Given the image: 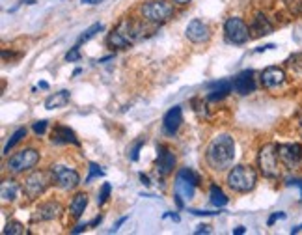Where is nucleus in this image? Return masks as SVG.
<instances>
[{"label":"nucleus","instance_id":"obj_14","mask_svg":"<svg viewBox=\"0 0 302 235\" xmlns=\"http://www.w3.org/2000/svg\"><path fill=\"white\" fill-rule=\"evenodd\" d=\"M174 166H176V155L170 151V148L166 146H157V170L161 176H168L174 172Z\"/></svg>","mask_w":302,"mask_h":235},{"label":"nucleus","instance_id":"obj_30","mask_svg":"<svg viewBox=\"0 0 302 235\" xmlns=\"http://www.w3.org/2000/svg\"><path fill=\"white\" fill-rule=\"evenodd\" d=\"M144 144H145V140L142 138V140H138V142L131 148V151H129L131 155H129V157H131L132 163H136V161H138V157H140V150H142V146H144Z\"/></svg>","mask_w":302,"mask_h":235},{"label":"nucleus","instance_id":"obj_37","mask_svg":"<svg viewBox=\"0 0 302 235\" xmlns=\"http://www.w3.org/2000/svg\"><path fill=\"white\" fill-rule=\"evenodd\" d=\"M86 228H90V224H79V226H77V228L73 229L71 233H80V231H84Z\"/></svg>","mask_w":302,"mask_h":235},{"label":"nucleus","instance_id":"obj_6","mask_svg":"<svg viewBox=\"0 0 302 235\" xmlns=\"http://www.w3.org/2000/svg\"><path fill=\"white\" fill-rule=\"evenodd\" d=\"M51 177H53V185H56L60 190H73L80 185L79 172L67 168L64 164H53L51 166Z\"/></svg>","mask_w":302,"mask_h":235},{"label":"nucleus","instance_id":"obj_33","mask_svg":"<svg viewBox=\"0 0 302 235\" xmlns=\"http://www.w3.org/2000/svg\"><path fill=\"white\" fill-rule=\"evenodd\" d=\"M79 58H80L79 45H77V47H73L71 51H69V52H67V54H66V60H67V62H77V60H79Z\"/></svg>","mask_w":302,"mask_h":235},{"label":"nucleus","instance_id":"obj_22","mask_svg":"<svg viewBox=\"0 0 302 235\" xmlns=\"http://www.w3.org/2000/svg\"><path fill=\"white\" fill-rule=\"evenodd\" d=\"M69 97H71V93L67 90H62L58 93H53L51 97L45 99V108L47 110H54V108H62V106H66L69 103Z\"/></svg>","mask_w":302,"mask_h":235},{"label":"nucleus","instance_id":"obj_8","mask_svg":"<svg viewBox=\"0 0 302 235\" xmlns=\"http://www.w3.org/2000/svg\"><path fill=\"white\" fill-rule=\"evenodd\" d=\"M224 34L230 43L233 45H243L250 39V26L241 17H230L224 23Z\"/></svg>","mask_w":302,"mask_h":235},{"label":"nucleus","instance_id":"obj_32","mask_svg":"<svg viewBox=\"0 0 302 235\" xmlns=\"http://www.w3.org/2000/svg\"><path fill=\"white\" fill-rule=\"evenodd\" d=\"M32 129H34V133H36V135H43V133L47 131V122H45V120L36 122V124L32 125Z\"/></svg>","mask_w":302,"mask_h":235},{"label":"nucleus","instance_id":"obj_19","mask_svg":"<svg viewBox=\"0 0 302 235\" xmlns=\"http://www.w3.org/2000/svg\"><path fill=\"white\" fill-rule=\"evenodd\" d=\"M53 144H73V146H80V140L77 138V135L73 133L69 127L66 125H56L51 135Z\"/></svg>","mask_w":302,"mask_h":235},{"label":"nucleus","instance_id":"obj_44","mask_svg":"<svg viewBox=\"0 0 302 235\" xmlns=\"http://www.w3.org/2000/svg\"><path fill=\"white\" fill-rule=\"evenodd\" d=\"M165 216H170V218H174L176 222H179V215H176V213H168V215H165Z\"/></svg>","mask_w":302,"mask_h":235},{"label":"nucleus","instance_id":"obj_41","mask_svg":"<svg viewBox=\"0 0 302 235\" xmlns=\"http://www.w3.org/2000/svg\"><path fill=\"white\" fill-rule=\"evenodd\" d=\"M296 233H302V224L300 226H295V228L291 229V235H296Z\"/></svg>","mask_w":302,"mask_h":235},{"label":"nucleus","instance_id":"obj_29","mask_svg":"<svg viewBox=\"0 0 302 235\" xmlns=\"http://www.w3.org/2000/svg\"><path fill=\"white\" fill-rule=\"evenodd\" d=\"M110 190H112L110 183H103V187H101V192L97 194V203H99V205H105L106 200L110 198Z\"/></svg>","mask_w":302,"mask_h":235},{"label":"nucleus","instance_id":"obj_27","mask_svg":"<svg viewBox=\"0 0 302 235\" xmlns=\"http://www.w3.org/2000/svg\"><path fill=\"white\" fill-rule=\"evenodd\" d=\"M2 233L4 235H23L25 233V226L17 220H12L6 224V228L2 229Z\"/></svg>","mask_w":302,"mask_h":235},{"label":"nucleus","instance_id":"obj_12","mask_svg":"<svg viewBox=\"0 0 302 235\" xmlns=\"http://www.w3.org/2000/svg\"><path fill=\"white\" fill-rule=\"evenodd\" d=\"M183 124V110H181V106L176 104V106H172L170 110L165 114V120H163V129L168 137H174L176 133L179 131Z\"/></svg>","mask_w":302,"mask_h":235},{"label":"nucleus","instance_id":"obj_15","mask_svg":"<svg viewBox=\"0 0 302 235\" xmlns=\"http://www.w3.org/2000/svg\"><path fill=\"white\" fill-rule=\"evenodd\" d=\"M285 71L282 67H276V65H270L265 71L261 73V84L267 88V90H274V88H280V86L285 82Z\"/></svg>","mask_w":302,"mask_h":235},{"label":"nucleus","instance_id":"obj_43","mask_svg":"<svg viewBox=\"0 0 302 235\" xmlns=\"http://www.w3.org/2000/svg\"><path fill=\"white\" fill-rule=\"evenodd\" d=\"M101 220H103V216L99 215L97 218H95V220H93V222H90V228H92V226H97V224H99V222H101Z\"/></svg>","mask_w":302,"mask_h":235},{"label":"nucleus","instance_id":"obj_50","mask_svg":"<svg viewBox=\"0 0 302 235\" xmlns=\"http://www.w3.org/2000/svg\"><path fill=\"white\" fill-rule=\"evenodd\" d=\"M99 2H101V0H93V4H99Z\"/></svg>","mask_w":302,"mask_h":235},{"label":"nucleus","instance_id":"obj_23","mask_svg":"<svg viewBox=\"0 0 302 235\" xmlns=\"http://www.w3.org/2000/svg\"><path fill=\"white\" fill-rule=\"evenodd\" d=\"M17 192H19V185L14 179H4L2 187H0V196L4 202H15L17 200Z\"/></svg>","mask_w":302,"mask_h":235},{"label":"nucleus","instance_id":"obj_25","mask_svg":"<svg viewBox=\"0 0 302 235\" xmlns=\"http://www.w3.org/2000/svg\"><path fill=\"white\" fill-rule=\"evenodd\" d=\"M25 137H27V129H25V127H21V129L15 131L14 135L10 137V140H8V144H6V146H4V155H8V153H10V150L14 148L15 144L21 142V140H23V138H25Z\"/></svg>","mask_w":302,"mask_h":235},{"label":"nucleus","instance_id":"obj_18","mask_svg":"<svg viewBox=\"0 0 302 235\" xmlns=\"http://www.w3.org/2000/svg\"><path fill=\"white\" fill-rule=\"evenodd\" d=\"M274 32V25L267 19V15L263 12H257L252 19V25H250V34L252 38H261V36H269V34Z\"/></svg>","mask_w":302,"mask_h":235},{"label":"nucleus","instance_id":"obj_38","mask_svg":"<svg viewBox=\"0 0 302 235\" xmlns=\"http://www.w3.org/2000/svg\"><path fill=\"white\" fill-rule=\"evenodd\" d=\"M287 185H296V187H300V192H302V179H291ZM302 200V198H300Z\"/></svg>","mask_w":302,"mask_h":235},{"label":"nucleus","instance_id":"obj_39","mask_svg":"<svg viewBox=\"0 0 302 235\" xmlns=\"http://www.w3.org/2000/svg\"><path fill=\"white\" fill-rule=\"evenodd\" d=\"M270 49H274V45H265V47H259V49H256V52H265V51H270Z\"/></svg>","mask_w":302,"mask_h":235},{"label":"nucleus","instance_id":"obj_2","mask_svg":"<svg viewBox=\"0 0 302 235\" xmlns=\"http://www.w3.org/2000/svg\"><path fill=\"white\" fill-rule=\"evenodd\" d=\"M144 34V26L132 19H121L118 26L108 34L106 43L112 49H125V47L134 45Z\"/></svg>","mask_w":302,"mask_h":235},{"label":"nucleus","instance_id":"obj_49","mask_svg":"<svg viewBox=\"0 0 302 235\" xmlns=\"http://www.w3.org/2000/svg\"><path fill=\"white\" fill-rule=\"evenodd\" d=\"M298 131H300V137H302V124H300V127H298Z\"/></svg>","mask_w":302,"mask_h":235},{"label":"nucleus","instance_id":"obj_5","mask_svg":"<svg viewBox=\"0 0 302 235\" xmlns=\"http://www.w3.org/2000/svg\"><path fill=\"white\" fill-rule=\"evenodd\" d=\"M140 13L149 23H166L174 15V6L168 0H149L140 6Z\"/></svg>","mask_w":302,"mask_h":235},{"label":"nucleus","instance_id":"obj_10","mask_svg":"<svg viewBox=\"0 0 302 235\" xmlns=\"http://www.w3.org/2000/svg\"><path fill=\"white\" fill-rule=\"evenodd\" d=\"M278 155L287 168H295L302 163V146L300 144H278Z\"/></svg>","mask_w":302,"mask_h":235},{"label":"nucleus","instance_id":"obj_7","mask_svg":"<svg viewBox=\"0 0 302 235\" xmlns=\"http://www.w3.org/2000/svg\"><path fill=\"white\" fill-rule=\"evenodd\" d=\"M53 183V177H51V172H43V170H36L30 176L25 179L23 183V190L25 194L30 198V200H36L40 198L43 192L47 190V187Z\"/></svg>","mask_w":302,"mask_h":235},{"label":"nucleus","instance_id":"obj_45","mask_svg":"<svg viewBox=\"0 0 302 235\" xmlns=\"http://www.w3.org/2000/svg\"><path fill=\"white\" fill-rule=\"evenodd\" d=\"M174 2H176V4H181V6H183V4H189L191 0H174Z\"/></svg>","mask_w":302,"mask_h":235},{"label":"nucleus","instance_id":"obj_4","mask_svg":"<svg viewBox=\"0 0 302 235\" xmlns=\"http://www.w3.org/2000/svg\"><path fill=\"white\" fill-rule=\"evenodd\" d=\"M278 161H280V155H278V146L276 144H265L257 153L259 170L267 179H278L280 177Z\"/></svg>","mask_w":302,"mask_h":235},{"label":"nucleus","instance_id":"obj_36","mask_svg":"<svg viewBox=\"0 0 302 235\" xmlns=\"http://www.w3.org/2000/svg\"><path fill=\"white\" fill-rule=\"evenodd\" d=\"M194 233L200 235V233H209V226H205V224H202V226H198V229H194Z\"/></svg>","mask_w":302,"mask_h":235},{"label":"nucleus","instance_id":"obj_21","mask_svg":"<svg viewBox=\"0 0 302 235\" xmlns=\"http://www.w3.org/2000/svg\"><path fill=\"white\" fill-rule=\"evenodd\" d=\"M88 207V196L84 192H77V194L73 196L71 203H69V213H71L73 218H80L82 213L86 211Z\"/></svg>","mask_w":302,"mask_h":235},{"label":"nucleus","instance_id":"obj_1","mask_svg":"<svg viewBox=\"0 0 302 235\" xmlns=\"http://www.w3.org/2000/svg\"><path fill=\"white\" fill-rule=\"evenodd\" d=\"M235 157V142L230 135H218L211 140L209 148L205 151V161L209 164V168L222 172L230 168Z\"/></svg>","mask_w":302,"mask_h":235},{"label":"nucleus","instance_id":"obj_46","mask_svg":"<svg viewBox=\"0 0 302 235\" xmlns=\"http://www.w3.org/2000/svg\"><path fill=\"white\" fill-rule=\"evenodd\" d=\"M21 4H36V0H23Z\"/></svg>","mask_w":302,"mask_h":235},{"label":"nucleus","instance_id":"obj_9","mask_svg":"<svg viewBox=\"0 0 302 235\" xmlns=\"http://www.w3.org/2000/svg\"><path fill=\"white\" fill-rule=\"evenodd\" d=\"M38 163H40V151H36L34 148H27V150H21L19 153H15L14 157H10L8 170L14 174H21L25 170H32Z\"/></svg>","mask_w":302,"mask_h":235},{"label":"nucleus","instance_id":"obj_47","mask_svg":"<svg viewBox=\"0 0 302 235\" xmlns=\"http://www.w3.org/2000/svg\"><path fill=\"white\" fill-rule=\"evenodd\" d=\"M40 88H43V90H47V88H49V84H47V82H40Z\"/></svg>","mask_w":302,"mask_h":235},{"label":"nucleus","instance_id":"obj_16","mask_svg":"<svg viewBox=\"0 0 302 235\" xmlns=\"http://www.w3.org/2000/svg\"><path fill=\"white\" fill-rule=\"evenodd\" d=\"M233 90L239 93V95H248L252 91L256 90V78H254V71L252 69H246V71H241L233 78Z\"/></svg>","mask_w":302,"mask_h":235},{"label":"nucleus","instance_id":"obj_13","mask_svg":"<svg viewBox=\"0 0 302 235\" xmlns=\"http://www.w3.org/2000/svg\"><path fill=\"white\" fill-rule=\"evenodd\" d=\"M62 215V205L58 202H45L34 211L32 222H49Z\"/></svg>","mask_w":302,"mask_h":235},{"label":"nucleus","instance_id":"obj_20","mask_svg":"<svg viewBox=\"0 0 302 235\" xmlns=\"http://www.w3.org/2000/svg\"><path fill=\"white\" fill-rule=\"evenodd\" d=\"M209 88L211 91H209V95H207V99H209V101H220V99H224L228 93H231V90H233V80L211 82Z\"/></svg>","mask_w":302,"mask_h":235},{"label":"nucleus","instance_id":"obj_3","mask_svg":"<svg viewBox=\"0 0 302 235\" xmlns=\"http://www.w3.org/2000/svg\"><path fill=\"white\" fill-rule=\"evenodd\" d=\"M257 183V172L248 164H237L228 174V185L235 192H250Z\"/></svg>","mask_w":302,"mask_h":235},{"label":"nucleus","instance_id":"obj_31","mask_svg":"<svg viewBox=\"0 0 302 235\" xmlns=\"http://www.w3.org/2000/svg\"><path fill=\"white\" fill-rule=\"evenodd\" d=\"M95 177H103V170H99V166L97 164H90V176L86 177L84 179V183H92Z\"/></svg>","mask_w":302,"mask_h":235},{"label":"nucleus","instance_id":"obj_35","mask_svg":"<svg viewBox=\"0 0 302 235\" xmlns=\"http://www.w3.org/2000/svg\"><path fill=\"white\" fill-rule=\"evenodd\" d=\"M192 215L196 216H213V215H220V213H215V211H196V209H191Z\"/></svg>","mask_w":302,"mask_h":235},{"label":"nucleus","instance_id":"obj_34","mask_svg":"<svg viewBox=\"0 0 302 235\" xmlns=\"http://www.w3.org/2000/svg\"><path fill=\"white\" fill-rule=\"evenodd\" d=\"M280 218H285V213H282V211H278V213H274V215H270V218L267 220V224L269 226H272L276 220H280Z\"/></svg>","mask_w":302,"mask_h":235},{"label":"nucleus","instance_id":"obj_48","mask_svg":"<svg viewBox=\"0 0 302 235\" xmlns=\"http://www.w3.org/2000/svg\"><path fill=\"white\" fill-rule=\"evenodd\" d=\"M82 4H93V0H80Z\"/></svg>","mask_w":302,"mask_h":235},{"label":"nucleus","instance_id":"obj_26","mask_svg":"<svg viewBox=\"0 0 302 235\" xmlns=\"http://www.w3.org/2000/svg\"><path fill=\"white\" fill-rule=\"evenodd\" d=\"M103 30V25L101 23H95V25H92L88 30H84V32L79 36V41H77V45H80V43H86V41H90V39L95 36V34H99Z\"/></svg>","mask_w":302,"mask_h":235},{"label":"nucleus","instance_id":"obj_42","mask_svg":"<svg viewBox=\"0 0 302 235\" xmlns=\"http://www.w3.org/2000/svg\"><path fill=\"white\" fill-rule=\"evenodd\" d=\"M244 231H246V229H244L243 226H239V228H235V229H233V233H235V235H243Z\"/></svg>","mask_w":302,"mask_h":235},{"label":"nucleus","instance_id":"obj_17","mask_svg":"<svg viewBox=\"0 0 302 235\" xmlns=\"http://www.w3.org/2000/svg\"><path fill=\"white\" fill-rule=\"evenodd\" d=\"M196 187V183H192L191 179H187L178 172V176H176V202H178V205H183V200H191Z\"/></svg>","mask_w":302,"mask_h":235},{"label":"nucleus","instance_id":"obj_28","mask_svg":"<svg viewBox=\"0 0 302 235\" xmlns=\"http://www.w3.org/2000/svg\"><path fill=\"white\" fill-rule=\"evenodd\" d=\"M283 4H285V8H287L293 15L302 17V0H283Z\"/></svg>","mask_w":302,"mask_h":235},{"label":"nucleus","instance_id":"obj_11","mask_svg":"<svg viewBox=\"0 0 302 235\" xmlns=\"http://www.w3.org/2000/svg\"><path fill=\"white\" fill-rule=\"evenodd\" d=\"M185 36L192 43H207L211 38V30L202 19H192L185 28Z\"/></svg>","mask_w":302,"mask_h":235},{"label":"nucleus","instance_id":"obj_40","mask_svg":"<svg viewBox=\"0 0 302 235\" xmlns=\"http://www.w3.org/2000/svg\"><path fill=\"white\" fill-rule=\"evenodd\" d=\"M140 181L144 183V185H151V183H149V177L145 176V174H140Z\"/></svg>","mask_w":302,"mask_h":235},{"label":"nucleus","instance_id":"obj_24","mask_svg":"<svg viewBox=\"0 0 302 235\" xmlns=\"http://www.w3.org/2000/svg\"><path fill=\"white\" fill-rule=\"evenodd\" d=\"M209 196H211V205H215L218 209L228 205V196L224 194V190L220 187H217V185H211Z\"/></svg>","mask_w":302,"mask_h":235}]
</instances>
